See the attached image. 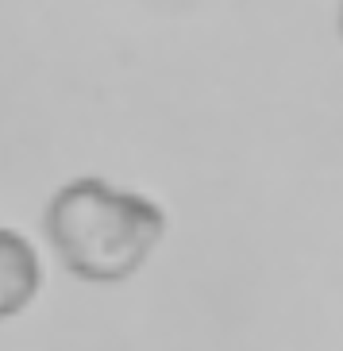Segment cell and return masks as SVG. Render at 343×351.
<instances>
[{"label": "cell", "mask_w": 343, "mask_h": 351, "mask_svg": "<svg viewBox=\"0 0 343 351\" xmlns=\"http://www.w3.org/2000/svg\"><path fill=\"white\" fill-rule=\"evenodd\" d=\"M62 267L85 282H124L166 236V213L147 193L104 178H73L42 213Z\"/></svg>", "instance_id": "cell-1"}, {"label": "cell", "mask_w": 343, "mask_h": 351, "mask_svg": "<svg viewBox=\"0 0 343 351\" xmlns=\"http://www.w3.org/2000/svg\"><path fill=\"white\" fill-rule=\"evenodd\" d=\"M39 289V258L35 247L20 232L0 228V320L16 313L35 298Z\"/></svg>", "instance_id": "cell-2"}, {"label": "cell", "mask_w": 343, "mask_h": 351, "mask_svg": "<svg viewBox=\"0 0 343 351\" xmlns=\"http://www.w3.org/2000/svg\"><path fill=\"white\" fill-rule=\"evenodd\" d=\"M340 39H343V0H340Z\"/></svg>", "instance_id": "cell-3"}]
</instances>
